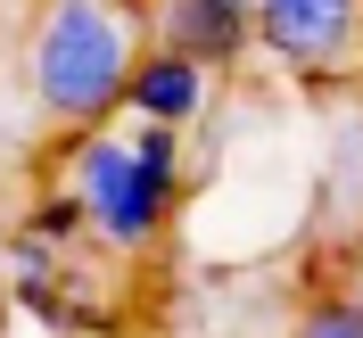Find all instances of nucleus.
I'll return each mask as SVG.
<instances>
[{
    "label": "nucleus",
    "mask_w": 363,
    "mask_h": 338,
    "mask_svg": "<svg viewBox=\"0 0 363 338\" xmlns=\"http://www.w3.org/2000/svg\"><path fill=\"white\" fill-rule=\"evenodd\" d=\"M215 83H223V74L199 67L190 50L149 42L133 58V83H124V116H133V124H174V133H190V124L215 116Z\"/></svg>",
    "instance_id": "39448f33"
},
{
    "label": "nucleus",
    "mask_w": 363,
    "mask_h": 338,
    "mask_svg": "<svg viewBox=\"0 0 363 338\" xmlns=\"http://www.w3.org/2000/svg\"><path fill=\"white\" fill-rule=\"evenodd\" d=\"M256 58L297 83H347L363 67V0H256Z\"/></svg>",
    "instance_id": "7ed1b4c3"
},
{
    "label": "nucleus",
    "mask_w": 363,
    "mask_h": 338,
    "mask_svg": "<svg viewBox=\"0 0 363 338\" xmlns=\"http://www.w3.org/2000/svg\"><path fill=\"white\" fill-rule=\"evenodd\" d=\"M355 74H363V67H355Z\"/></svg>",
    "instance_id": "9d476101"
},
{
    "label": "nucleus",
    "mask_w": 363,
    "mask_h": 338,
    "mask_svg": "<svg viewBox=\"0 0 363 338\" xmlns=\"http://www.w3.org/2000/svg\"><path fill=\"white\" fill-rule=\"evenodd\" d=\"M17 231H33V240H50V248H83V240H91V223H83V206H74L67 181L33 190V198H25V215H17Z\"/></svg>",
    "instance_id": "423d86ee"
},
{
    "label": "nucleus",
    "mask_w": 363,
    "mask_h": 338,
    "mask_svg": "<svg viewBox=\"0 0 363 338\" xmlns=\"http://www.w3.org/2000/svg\"><path fill=\"white\" fill-rule=\"evenodd\" d=\"M149 50V9L140 0H42L25 25V99L50 133H91L124 116L133 58Z\"/></svg>",
    "instance_id": "f257e3e1"
},
{
    "label": "nucleus",
    "mask_w": 363,
    "mask_h": 338,
    "mask_svg": "<svg viewBox=\"0 0 363 338\" xmlns=\"http://www.w3.org/2000/svg\"><path fill=\"white\" fill-rule=\"evenodd\" d=\"M289 338H363V297H314L289 322Z\"/></svg>",
    "instance_id": "0eeeda50"
},
{
    "label": "nucleus",
    "mask_w": 363,
    "mask_h": 338,
    "mask_svg": "<svg viewBox=\"0 0 363 338\" xmlns=\"http://www.w3.org/2000/svg\"><path fill=\"white\" fill-rule=\"evenodd\" d=\"M140 9H149V42L190 50L215 74L256 58V0H140Z\"/></svg>",
    "instance_id": "20e7f679"
},
{
    "label": "nucleus",
    "mask_w": 363,
    "mask_h": 338,
    "mask_svg": "<svg viewBox=\"0 0 363 338\" xmlns=\"http://www.w3.org/2000/svg\"><path fill=\"white\" fill-rule=\"evenodd\" d=\"M58 181L83 206L91 248L149 256L165 240V223L182 215V133L174 124L116 133V116L91 124V133H58Z\"/></svg>",
    "instance_id": "f03ea898"
},
{
    "label": "nucleus",
    "mask_w": 363,
    "mask_h": 338,
    "mask_svg": "<svg viewBox=\"0 0 363 338\" xmlns=\"http://www.w3.org/2000/svg\"><path fill=\"white\" fill-rule=\"evenodd\" d=\"M0 240H9V231H0Z\"/></svg>",
    "instance_id": "1a4fd4ad"
},
{
    "label": "nucleus",
    "mask_w": 363,
    "mask_h": 338,
    "mask_svg": "<svg viewBox=\"0 0 363 338\" xmlns=\"http://www.w3.org/2000/svg\"><path fill=\"white\" fill-rule=\"evenodd\" d=\"M25 165V140H17V124H9V116H0V174H17Z\"/></svg>",
    "instance_id": "6e6552de"
}]
</instances>
